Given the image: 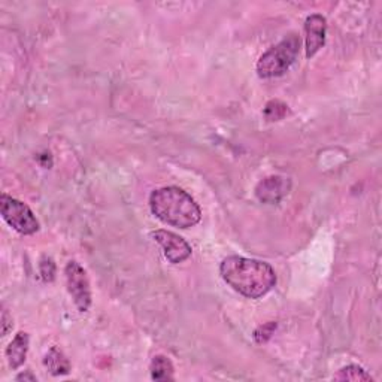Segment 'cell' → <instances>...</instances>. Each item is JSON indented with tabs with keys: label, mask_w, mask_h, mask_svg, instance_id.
Instances as JSON below:
<instances>
[{
	"label": "cell",
	"mask_w": 382,
	"mask_h": 382,
	"mask_svg": "<svg viewBox=\"0 0 382 382\" xmlns=\"http://www.w3.org/2000/svg\"><path fill=\"white\" fill-rule=\"evenodd\" d=\"M17 381H36V376H33L31 373H21L17 376Z\"/></svg>",
	"instance_id": "e0dca14e"
},
{
	"label": "cell",
	"mask_w": 382,
	"mask_h": 382,
	"mask_svg": "<svg viewBox=\"0 0 382 382\" xmlns=\"http://www.w3.org/2000/svg\"><path fill=\"white\" fill-rule=\"evenodd\" d=\"M0 212L8 224L21 234H35L39 230V221L29 206L8 195L0 199Z\"/></svg>",
	"instance_id": "277c9868"
},
{
	"label": "cell",
	"mask_w": 382,
	"mask_h": 382,
	"mask_svg": "<svg viewBox=\"0 0 382 382\" xmlns=\"http://www.w3.org/2000/svg\"><path fill=\"white\" fill-rule=\"evenodd\" d=\"M11 329H12V318L9 316L8 311L4 309V312H2V334L4 336H6Z\"/></svg>",
	"instance_id": "2e32d148"
},
{
	"label": "cell",
	"mask_w": 382,
	"mask_h": 382,
	"mask_svg": "<svg viewBox=\"0 0 382 382\" xmlns=\"http://www.w3.org/2000/svg\"><path fill=\"white\" fill-rule=\"evenodd\" d=\"M289 114V106L281 100H270L264 108V117L267 121H279Z\"/></svg>",
	"instance_id": "4fadbf2b"
},
{
	"label": "cell",
	"mask_w": 382,
	"mask_h": 382,
	"mask_svg": "<svg viewBox=\"0 0 382 382\" xmlns=\"http://www.w3.org/2000/svg\"><path fill=\"white\" fill-rule=\"evenodd\" d=\"M151 236L154 237V241L163 248L165 257L172 264L185 262L191 256V252H193L190 244L177 233H172L167 230H155L151 233Z\"/></svg>",
	"instance_id": "8992f818"
},
{
	"label": "cell",
	"mask_w": 382,
	"mask_h": 382,
	"mask_svg": "<svg viewBox=\"0 0 382 382\" xmlns=\"http://www.w3.org/2000/svg\"><path fill=\"white\" fill-rule=\"evenodd\" d=\"M30 338L26 331H19L6 348V358L11 369H19L24 364L29 351Z\"/></svg>",
	"instance_id": "9c48e42d"
},
{
	"label": "cell",
	"mask_w": 382,
	"mask_h": 382,
	"mask_svg": "<svg viewBox=\"0 0 382 382\" xmlns=\"http://www.w3.org/2000/svg\"><path fill=\"white\" fill-rule=\"evenodd\" d=\"M221 278L234 291L248 299L266 296L277 284V275L272 266L254 259L230 256L221 262Z\"/></svg>",
	"instance_id": "6da1fadb"
},
{
	"label": "cell",
	"mask_w": 382,
	"mask_h": 382,
	"mask_svg": "<svg viewBox=\"0 0 382 382\" xmlns=\"http://www.w3.org/2000/svg\"><path fill=\"white\" fill-rule=\"evenodd\" d=\"M39 270L45 282H51L56 278V263L50 257H42L39 263Z\"/></svg>",
	"instance_id": "5bb4252c"
},
{
	"label": "cell",
	"mask_w": 382,
	"mask_h": 382,
	"mask_svg": "<svg viewBox=\"0 0 382 382\" xmlns=\"http://www.w3.org/2000/svg\"><path fill=\"white\" fill-rule=\"evenodd\" d=\"M334 381H373V378L360 366L349 364L333 376Z\"/></svg>",
	"instance_id": "7c38bea8"
},
{
	"label": "cell",
	"mask_w": 382,
	"mask_h": 382,
	"mask_svg": "<svg viewBox=\"0 0 382 382\" xmlns=\"http://www.w3.org/2000/svg\"><path fill=\"white\" fill-rule=\"evenodd\" d=\"M68 291L79 312H87L91 306V290L87 272L78 262H69L65 269Z\"/></svg>",
	"instance_id": "5b68a950"
},
{
	"label": "cell",
	"mask_w": 382,
	"mask_h": 382,
	"mask_svg": "<svg viewBox=\"0 0 382 382\" xmlns=\"http://www.w3.org/2000/svg\"><path fill=\"white\" fill-rule=\"evenodd\" d=\"M150 208L165 224L180 229L193 227L202 220L200 206L180 187L154 190L150 196Z\"/></svg>",
	"instance_id": "7a4b0ae2"
},
{
	"label": "cell",
	"mask_w": 382,
	"mask_h": 382,
	"mask_svg": "<svg viewBox=\"0 0 382 382\" xmlns=\"http://www.w3.org/2000/svg\"><path fill=\"white\" fill-rule=\"evenodd\" d=\"M43 364H45V368L50 371V373L54 376L68 375L71 372V363L68 357L63 354L57 346H53L50 351L45 354Z\"/></svg>",
	"instance_id": "30bf717a"
},
{
	"label": "cell",
	"mask_w": 382,
	"mask_h": 382,
	"mask_svg": "<svg viewBox=\"0 0 382 382\" xmlns=\"http://www.w3.org/2000/svg\"><path fill=\"white\" fill-rule=\"evenodd\" d=\"M275 329H277L275 323H267L264 326H260L256 331H254V339H256L257 344H264L272 338Z\"/></svg>",
	"instance_id": "9a60e30c"
},
{
	"label": "cell",
	"mask_w": 382,
	"mask_h": 382,
	"mask_svg": "<svg viewBox=\"0 0 382 382\" xmlns=\"http://www.w3.org/2000/svg\"><path fill=\"white\" fill-rule=\"evenodd\" d=\"M291 190L290 178L281 177V175H272L259 182L256 187V197L267 205L279 203Z\"/></svg>",
	"instance_id": "52a82bcc"
},
{
	"label": "cell",
	"mask_w": 382,
	"mask_h": 382,
	"mask_svg": "<svg viewBox=\"0 0 382 382\" xmlns=\"http://www.w3.org/2000/svg\"><path fill=\"white\" fill-rule=\"evenodd\" d=\"M173 364L165 356H155L151 361V378L154 381H172L173 379Z\"/></svg>",
	"instance_id": "8fae6325"
},
{
	"label": "cell",
	"mask_w": 382,
	"mask_h": 382,
	"mask_svg": "<svg viewBox=\"0 0 382 382\" xmlns=\"http://www.w3.org/2000/svg\"><path fill=\"white\" fill-rule=\"evenodd\" d=\"M300 51V38L297 35H290L282 39L278 45L266 51L259 63L257 73L260 78H275L284 75L291 68Z\"/></svg>",
	"instance_id": "3957f363"
},
{
	"label": "cell",
	"mask_w": 382,
	"mask_h": 382,
	"mask_svg": "<svg viewBox=\"0 0 382 382\" xmlns=\"http://www.w3.org/2000/svg\"><path fill=\"white\" fill-rule=\"evenodd\" d=\"M327 21L320 14H312L305 21V48L306 57H314L326 43Z\"/></svg>",
	"instance_id": "ba28073f"
}]
</instances>
